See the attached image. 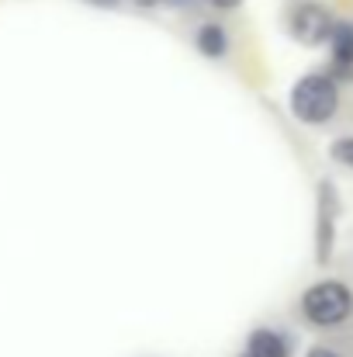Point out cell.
I'll use <instances>...</instances> for the list:
<instances>
[{"label":"cell","instance_id":"obj_8","mask_svg":"<svg viewBox=\"0 0 353 357\" xmlns=\"http://www.w3.org/2000/svg\"><path fill=\"white\" fill-rule=\"evenodd\" d=\"M329 156H333L340 167L353 170V135H340V139H333V146H329Z\"/></svg>","mask_w":353,"mask_h":357},{"label":"cell","instance_id":"obj_11","mask_svg":"<svg viewBox=\"0 0 353 357\" xmlns=\"http://www.w3.org/2000/svg\"><path fill=\"white\" fill-rule=\"evenodd\" d=\"M163 3H170V7H177V10H187V7H194L198 0H163Z\"/></svg>","mask_w":353,"mask_h":357},{"label":"cell","instance_id":"obj_12","mask_svg":"<svg viewBox=\"0 0 353 357\" xmlns=\"http://www.w3.org/2000/svg\"><path fill=\"white\" fill-rule=\"evenodd\" d=\"M87 3H94V7H118V0H87Z\"/></svg>","mask_w":353,"mask_h":357},{"label":"cell","instance_id":"obj_6","mask_svg":"<svg viewBox=\"0 0 353 357\" xmlns=\"http://www.w3.org/2000/svg\"><path fill=\"white\" fill-rule=\"evenodd\" d=\"M326 45H329V52H333L336 73H340V77H353V24L350 21H336Z\"/></svg>","mask_w":353,"mask_h":357},{"label":"cell","instance_id":"obj_7","mask_svg":"<svg viewBox=\"0 0 353 357\" xmlns=\"http://www.w3.org/2000/svg\"><path fill=\"white\" fill-rule=\"evenodd\" d=\"M194 45H198L201 56H208V59H222V56L229 52V31H226L222 24H201L198 35H194Z\"/></svg>","mask_w":353,"mask_h":357},{"label":"cell","instance_id":"obj_14","mask_svg":"<svg viewBox=\"0 0 353 357\" xmlns=\"http://www.w3.org/2000/svg\"><path fill=\"white\" fill-rule=\"evenodd\" d=\"M242 357H246V354H242Z\"/></svg>","mask_w":353,"mask_h":357},{"label":"cell","instance_id":"obj_13","mask_svg":"<svg viewBox=\"0 0 353 357\" xmlns=\"http://www.w3.org/2000/svg\"><path fill=\"white\" fill-rule=\"evenodd\" d=\"M132 3H139V7H156V3H163V0H132Z\"/></svg>","mask_w":353,"mask_h":357},{"label":"cell","instance_id":"obj_1","mask_svg":"<svg viewBox=\"0 0 353 357\" xmlns=\"http://www.w3.org/2000/svg\"><path fill=\"white\" fill-rule=\"evenodd\" d=\"M340 112V84L329 73H305L291 87V115L305 125H326Z\"/></svg>","mask_w":353,"mask_h":357},{"label":"cell","instance_id":"obj_10","mask_svg":"<svg viewBox=\"0 0 353 357\" xmlns=\"http://www.w3.org/2000/svg\"><path fill=\"white\" fill-rule=\"evenodd\" d=\"M305 357H340V354H336L333 347H312V351H308Z\"/></svg>","mask_w":353,"mask_h":357},{"label":"cell","instance_id":"obj_5","mask_svg":"<svg viewBox=\"0 0 353 357\" xmlns=\"http://www.w3.org/2000/svg\"><path fill=\"white\" fill-rule=\"evenodd\" d=\"M246 357H291V344L284 333L260 326L246 337Z\"/></svg>","mask_w":353,"mask_h":357},{"label":"cell","instance_id":"obj_2","mask_svg":"<svg viewBox=\"0 0 353 357\" xmlns=\"http://www.w3.org/2000/svg\"><path fill=\"white\" fill-rule=\"evenodd\" d=\"M301 316L312 326H322V330L343 326L353 316V291L343 281H333V278L315 281L301 295Z\"/></svg>","mask_w":353,"mask_h":357},{"label":"cell","instance_id":"obj_9","mask_svg":"<svg viewBox=\"0 0 353 357\" xmlns=\"http://www.w3.org/2000/svg\"><path fill=\"white\" fill-rule=\"evenodd\" d=\"M208 7H215V10H233V7H239L242 0H205Z\"/></svg>","mask_w":353,"mask_h":357},{"label":"cell","instance_id":"obj_4","mask_svg":"<svg viewBox=\"0 0 353 357\" xmlns=\"http://www.w3.org/2000/svg\"><path fill=\"white\" fill-rule=\"evenodd\" d=\"M333 24H336V17H333L329 7L319 3V0H301V3L291 10V17H288L291 38H295L298 45H308V49L326 45L329 35H333Z\"/></svg>","mask_w":353,"mask_h":357},{"label":"cell","instance_id":"obj_3","mask_svg":"<svg viewBox=\"0 0 353 357\" xmlns=\"http://www.w3.org/2000/svg\"><path fill=\"white\" fill-rule=\"evenodd\" d=\"M340 191L333 181H319L315 188V260L329 264L336 250V222H340Z\"/></svg>","mask_w":353,"mask_h":357}]
</instances>
